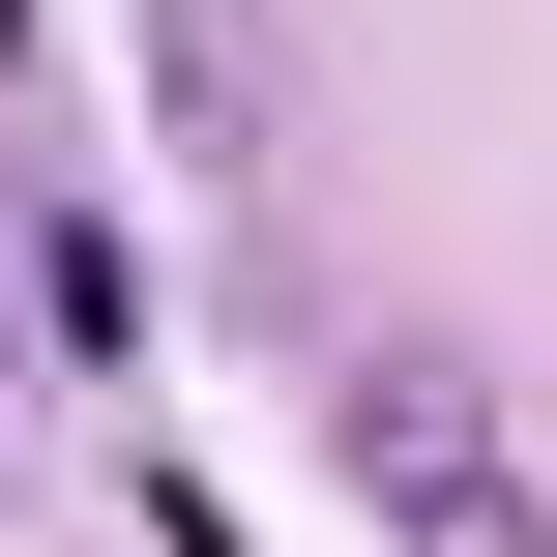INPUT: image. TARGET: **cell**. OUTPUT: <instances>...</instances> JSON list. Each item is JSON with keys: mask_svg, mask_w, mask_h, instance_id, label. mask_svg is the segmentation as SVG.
<instances>
[{"mask_svg": "<svg viewBox=\"0 0 557 557\" xmlns=\"http://www.w3.org/2000/svg\"><path fill=\"white\" fill-rule=\"evenodd\" d=\"M0 88H29V0H0Z\"/></svg>", "mask_w": 557, "mask_h": 557, "instance_id": "2", "label": "cell"}, {"mask_svg": "<svg viewBox=\"0 0 557 557\" xmlns=\"http://www.w3.org/2000/svg\"><path fill=\"white\" fill-rule=\"evenodd\" d=\"M0 499H29V411H0Z\"/></svg>", "mask_w": 557, "mask_h": 557, "instance_id": "3", "label": "cell"}, {"mask_svg": "<svg viewBox=\"0 0 557 557\" xmlns=\"http://www.w3.org/2000/svg\"><path fill=\"white\" fill-rule=\"evenodd\" d=\"M323 441H352V499H382V557H529V470H499V382H470V352H411V323H352V382H323Z\"/></svg>", "mask_w": 557, "mask_h": 557, "instance_id": "1", "label": "cell"}]
</instances>
